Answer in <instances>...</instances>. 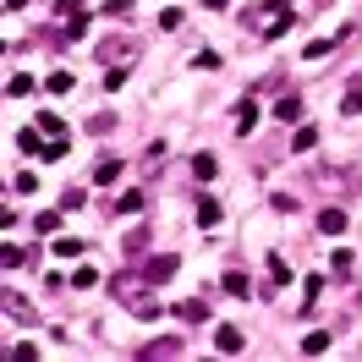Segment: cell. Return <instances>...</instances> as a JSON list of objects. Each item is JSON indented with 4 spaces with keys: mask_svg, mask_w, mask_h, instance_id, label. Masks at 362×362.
I'll use <instances>...</instances> for the list:
<instances>
[{
    "mask_svg": "<svg viewBox=\"0 0 362 362\" xmlns=\"http://www.w3.org/2000/svg\"><path fill=\"white\" fill-rule=\"evenodd\" d=\"M302 181H308L313 192H335V198H351V192H357V176H351V170H340V165H324V159L308 165Z\"/></svg>",
    "mask_w": 362,
    "mask_h": 362,
    "instance_id": "6da1fadb",
    "label": "cell"
},
{
    "mask_svg": "<svg viewBox=\"0 0 362 362\" xmlns=\"http://www.w3.org/2000/svg\"><path fill=\"white\" fill-rule=\"evenodd\" d=\"M137 39L132 33H105V39H99V61H105V66H132L137 61Z\"/></svg>",
    "mask_w": 362,
    "mask_h": 362,
    "instance_id": "7a4b0ae2",
    "label": "cell"
},
{
    "mask_svg": "<svg viewBox=\"0 0 362 362\" xmlns=\"http://www.w3.org/2000/svg\"><path fill=\"white\" fill-rule=\"evenodd\" d=\"M115 296H121V302H127L137 318H159V302H154L148 291H137V280H132V274H121V280H115Z\"/></svg>",
    "mask_w": 362,
    "mask_h": 362,
    "instance_id": "3957f363",
    "label": "cell"
},
{
    "mask_svg": "<svg viewBox=\"0 0 362 362\" xmlns=\"http://www.w3.org/2000/svg\"><path fill=\"white\" fill-rule=\"evenodd\" d=\"M181 351H187V340H181V335H159V340H143V346H137V357H143V362H170V357H181Z\"/></svg>",
    "mask_w": 362,
    "mask_h": 362,
    "instance_id": "277c9868",
    "label": "cell"
},
{
    "mask_svg": "<svg viewBox=\"0 0 362 362\" xmlns=\"http://www.w3.org/2000/svg\"><path fill=\"white\" fill-rule=\"evenodd\" d=\"M286 11H291V0H258L252 11H242V28L264 33V23H269V17H286Z\"/></svg>",
    "mask_w": 362,
    "mask_h": 362,
    "instance_id": "5b68a950",
    "label": "cell"
},
{
    "mask_svg": "<svg viewBox=\"0 0 362 362\" xmlns=\"http://www.w3.org/2000/svg\"><path fill=\"white\" fill-rule=\"evenodd\" d=\"M176 269H181V258H176V252H154V258L143 264V286H165V280H170Z\"/></svg>",
    "mask_w": 362,
    "mask_h": 362,
    "instance_id": "8992f818",
    "label": "cell"
},
{
    "mask_svg": "<svg viewBox=\"0 0 362 362\" xmlns=\"http://www.w3.org/2000/svg\"><path fill=\"white\" fill-rule=\"evenodd\" d=\"M192 204H198V220H204V226H220V214H226V209H220V198H214V192H198Z\"/></svg>",
    "mask_w": 362,
    "mask_h": 362,
    "instance_id": "52a82bcc",
    "label": "cell"
},
{
    "mask_svg": "<svg viewBox=\"0 0 362 362\" xmlns=\"http://www.w3.org/2000/svg\"><path fill=\"white\" fill-rule=\"evenodd\" d=\"M242 346H247V340H242V329H220V335H214V351H220V357H236V351H242Z\"/></svg>",
    "mask_w": 362,
    "mask_h": 362,
    "instance_id": "ba28073f",
    "label": "cell"
},
{
    "mask_svg": "<svg viewBox=\"0 0 362 362\" xmlns=\"http://www.w3.org/2000/svg\"><path fill=\"white\" fill-rule=\"evenodd\" d=\"M176 318H181V324H204V318H209V302L187 296V302H176Z\"/></svg>",
    "mask_w": 362,
    "mask_h": 362,
    "instance_id": "9c48e42d",
    "label": "cell"
},
{
    "mask_svg": "<svg viewBox=\"0 0 362 362\" xmlns=\"http://www.w3.org/2000/svg\"><path fill=\"white\" fill-rule=\"evenodd\" d=\"M318 230H324V236H340V230H346V209H318Z\"/></svg>",
    "mask_w": 362,
    "mask_h": 362,
    "instance_id": "30bf717a",
    "label": "cell"
},
{
    "mask_svg": "<svg viewBox=\"0 0 362 362\" xmlns=\"http://www.w3.org/2000/svg\"><path fill=\"white\" fill-rule=\"evenodd\" d=\"M252 127H258V105H252V99H242V110H236V132L247 137Z\"/></svg>",
    "mask_w": 362,
    "mask_h": 362,
    "instance_id": "8fae6325",
    "label": "cell"
},
{
    "mask_svg": "<svg viewBox=\"0 0 362 362\" xmlns=\"http://www.w3.org/2000/svg\"><path fill=\"white\" fill-rule=\"evenodd\" d=\"M214 170H220V159H214V154H192V176H198V181H214Z\"/></svg>",
    "mask_w": 362,
    "mask_h": 362,
    "instance_id": "7c38bea8",
    "label": "cell"
},
{
    "mask_svg": "<svg viewBox=\"0 0 362 362\" xmlns=\"http://www.w3.org/2000/svg\"><path fill=\"white\" fill-rule=\"evenodd\" d=\"M346 115H362V77H351V88H346V105H340Z\"/></svg>",
    "mask_w": 362,
    "mask_h": 362,
    "instance_id": "4fadbf2b",
    "label": "cell"
},
{
    "mask_svg": "<svg viewBox=\"0 0 362 362\" xmlns=\"http://www.w3.org/2000/svg\"><path fill=\"white\" fill-rule=\"evenodd\" d=\"M93 176H99V187H110V181L121 176V159H99V165H93Z\"/></svg>",
    "mask_w": 362,
    "mask_h": 362,
    "instance_id": "5bb4252c",
    "label": "cell"
},
{
    "mask_svg": "<svg viewBox=\"0 0 362 362\" xmlns=\"http://www.w3.org/2000/svg\"><path fill=\"white\" fill-rule=\"evenodd\" d=\"M274 115H280V121H296V115H302V99H296V93H286V99L274 105Z\"/></svg>",
    "mask_w": 362,
    "mask_h": 362,
    "instance_id": "9a60e30c",
    "label": "cell"
},
{
    "mask_svg": "<svg viewBox=\"0 0 362 362\" xmlns=\"http://www.w3.org/2000/svg\"><path fill=\"white\" fill-rule=\"evenodd\" d=\"M6 313H11V318H23V324H28V318H33V308H28V302H23L17 291H6Z\"/></svg>",
    "mask_w": 362,
    "mask_h": 362,
    "instance_id": "2e32d148",
    "label": "cell"
},
{
    "mask_svg": "<svg viewBox=\"0 0 362 362\" xmlns=\"http://www.w3.org/2000/svg\"><path fill=\"white\" fill-rule=\"evenodd\" d=\"M226 291L230 296H252L247 291V274H242V269H226Z\"/></svg>",
    "mask_w": 362,
    "mask_h": 362,
    "instance_id": "e0dca14e",
    "label": "cell"
},
{
    "mask_svg": "<svg viewBox=\"0 0 362 362\" xmlns=\"http://www.w3.org/2000/svg\"><path fill=\"white\" fill-rule=\"evenodd\" d=\"M159 165H165V143H154V148H148V159H143V176H159Z\"/></svg>",
    "mask_w": 362,
    "mask_h": 362,
    "instance_id": "ac0fdd59",
    "label": "cell"
},
{
    "mask_svg": "<svg viewBox=\"0 0 362 362\" xmlns=\"http://www.w3.org/2000/svg\"><path fill=\"white\" fill-rule=\"evenodd\" d=\"M110 127H115V115H105V110H99V115H88V132H93V137H105Z\"/></svg>",
    "mask_w": 362,
    "mask_h": 362,
    "instance_id": "d6986e66",
    "label": "cell"
},
{
    "mask_svg": "<svg viewBox=\"0 0 362 362\" xmlns=\"http://www.w3.org/2000/svg\"><path fill=\"white\" fill-rule=\"evenodd\" d=\"M143 204H148L143 192H127V198H121V204H115V209H121V214H143Z\"/></svg>",
    "mask_w": 362,
    "mask_h": 362,
    "instance_id": "ffe728a7",
    "label": "cell"
},
{
    "mask_svg": "<svg viewBox=\"0 0 362 362\" xmlns=\"http://www.w3.org/2000/svg\"><path fill=\"white\" fill-rule=\"evenodd\" d=\"M269 286H291V269H286L280 258H269Z\"/></svg>",
    "mask_w": 362,
    "mask_h": 362,
    "instance_id": "44dd1931",
    "label": "cell"
},
{
    "mask_svg": "<svg viewBox=\"0 0 362 362\" xmlns=\"http://www.w3.org/2000/svg\"><path fill=\"white\" fill-rule=\"evenodd\" d=\"M335 45H340V39H313V45L302 49V55H308V61H318V55H329V49H335Z\"/></svg>",
    "mask_w": 362,
    "mask_h": 362,
    "instance_id": "7402d4cb",
    "label": "cell"
},
{
    "mask_svg": "<svg viewBox=\"0 0 362 362\" xmlns=\"http://www.w3.org/2000/svg\"><path fill=\"white\" fill-rule=\"evenodd\" d=\"M313 143H318V132H313V127H296V154H308Z\"/></svg>",
    "mask_w": 362,
    "mask_h": 362,
    "instance_id": "603a6c76",
    "label": "cell"
},
{
    "mask_svg": "<svg viewBox=\"0 0 362 362\" xmlns=\"http://www.w3.org/2000/svg\"><path fill=\"white\" fill-rule=\"evenodd\" d=\"M17 148H23V154H45V143H39V132H23V137H17Z\"/></svg>",
    "mask_w": 362,
    "mask_h": 362,
    "instance_id": "cb8c5ba5",
    "label": "cell"
},
{
    "mask_svg": "<svg viewBox=\"0 0 362 362\" xmlns=\"http://www.w3.org/2000/svg\"><path fill=\"white\" fill-rule=\"evenodd\" d=\"M324 346H329V335H308V340H302V351H308V357H318Z\"/></svg>",
    "mask_w": 362,
    "mask_h": 362,
    "instance_id": "d4e9b609",
    "label": "cell"
},
{
    "mask_svg": "<svg viewBox=\"0 0 362 362\" xmlns=\"http://www.w3.org/2000/svg\"><path fill=\"white\" fill-rule=\"evenodd\" d=\"M55 252H61V258H77V252H83V242H71V236H61V242H55Z\"/></svg>",
    "mask_w": 362,
    "mask_h": 362,
    "instance_id": "484cf974",
    "label": "cell"
},
{
    "mask_svg": "<svg viewBox=\"0 0 362 362\" xmlns=\"http://www.w3.org/2000/svg\"><path fill=\"white\" fill-rule=\"evenodd\" d=\"M313 6H318V11H329V6H335V0H313Z\"/></svg>",
    "mask_w": 362,
    "mask_h": 362,
    "instance_id": "4316f807",
    "label": "cell"
},
{
    "mask_svg": "<svg viewBox=\"0 0 362 362\" xmlns=\"http://www.w3.org/2000/svg\"><path fill=\"white\" fill-rule=\"evenodd\" d=\"M220 6H226V0H209V11H220Z\"/></svg>",
    "mask_w": 362,
    "mask_h": 362,
    "instance_id": "83f0119b",
    "label": "cell"
}]
</instances>
